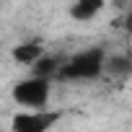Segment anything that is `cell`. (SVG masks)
I'll use <instances>...</instances> for the list:
<instances>
[{"instance_id": "obj_5", "label": "cell", "mask_w": 132, "mask_h": 132, "mask_svg": "<svg viewBox=\"0 0 132 132\" xmlns=\"http://www.w3.org/2000/svg\"><path fill=\"white\" fill-rule=\"evenodd\" d=\"M104 75L114 80H127L132 75V57L129 54H109L104 65Z\"/></svg>"}, {"instance_id": "obj_1", "label": "cell", "mask_w": 132, "mask_h": 132, "mask_svg": "<svg viewBox=\"0 0 132 132\" xmlns=\"http://www.w3.org/2000/svg\"><path fill=\"white\" fill-rule=\"evenodd\" d=\"M106 49L101 44L86 47L75 54H70L62 65V80H96L104 75V65H106Z\"/></svg>"}, {"instance_id": "obj_8", "label": "cell", "mask_w": 132, "mask_h": 132, "mask_svg": "<svg viewBox=\"0 0 132 132\" xmlns=\"http://www.w3.org/2000/svg\"><path fill=\"white\" fill-rule=\"evenodd\" d=\"M122 29H124V34H129V36H132V11H127V13H124V18H122Z\"/></svg>"}, {"instance_id": "obj_6", "label": "cell", "mask_w": 132, "mask_h": 132, "mask_svg": "<svg viewBox=\"0 0 132 132\" xmlns=\"http://www.w3.org/2000/svg\"><path fill=\"white\" fill-rule=\"evenodd\" d=\"M62 65H65V60H62V57H57V54H44V57L34 65V68H31V75H34V78H44V80L60 78Z\"/></svg>"}, {"instance_id": "obj_3", "label": "cell", "mask_w": 132, "mask_h": 132, "mask_svg": "<svg viewBox=\"0 0 132 132\" xmlns=\"http://www.w3.org/2000/svg\"><path fill=\"white\" fill-rule=\"evenodd\" d=\"M65 111L60 109H47V111H18L11 119V132H49Z\"/></svg>"}, {"instance_id": "obj_7", "label": "cell", "mask_w": 132, "mask_h": 132, "mask_svg": "<svg viewBox=\"0 0 132 132\" xmlns=\"http://www.w3.org/2000/svg\"><path fill=\"white\" fill-rule=\"evenodd\" d=\"M101 11H104V0H75V3H70V8H68L73 21H91Z\"/></svg>"}, {"instance_id": "obj_4", "label": "cell", "mask_w": 132, "mask_h": 132, "mask_svg": "<svg viewBox=\"0 0 132 132\" xmlns=\"http://www.w3.org/2000/svg\"><path fill=\"white\" fill-rule=\"evenodd\" d=\"M44 54H47V52H44V42H42V39H26V42H21V44H16V47L11 49L13 62L26 65V68H34Z\"/></svg>"}, {"instance_id": "obj_2", "label": "cell", "mask_w": 132, "mask_h": 132, "mask_svg": "<svg viewBox=\"0 0 132 132\" xmlns=\"http://www.w3.org/2000/svg\"><path fill=\"white\" fill-rule=\"evenodd\" d=\"M11 96L21 106V111H47L52 98V80L29 75L11 88Z\"/></svg>"}]
</instances>
